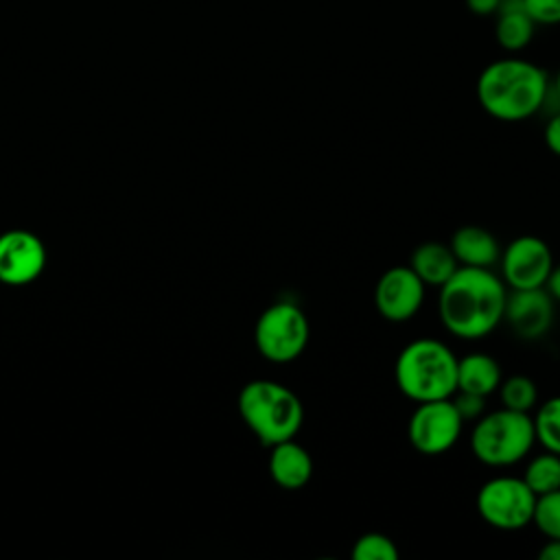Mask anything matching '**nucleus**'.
<instances>
[{
    "label": "nucleus",
    "mask_w": 560,
    "mask_h": 560,
    "mask_svg": "<svg viewBox=\"0 0 560 560\" xmlns=\"http://www.w3.org/2000/svg\"><path fill=\"white\" fill-rule=\"evenodd\" d=\"M464 429L451 398L418 402L407 422L409 444L422 455H442L455 446Z\"/></svg>",
    "instance_id": "obj_8"
},
{
    "label": "nucleus",
    "mask_w": 560,
    "mask_h": 560,
    "mask_svg": "<svg viewBox=\"0 0 560 560\" xmlns=\"http://www.w3.org/2000/svg\"><path fill=\"white\" fill-rule=\"evenodd\" d=\"M271 448L269 455V475L284 490H300L313 477V457L311 453L298 444L293 438L282 440Z\"/></svg>",
    "instance_id": "obj_13"
},
{
    "label": "nucleus",
    "mask_w": 560,
    "mask_h": 560,
    "mask_svg": "<svg viewBox=\"0 0 560 560\" xmlns=\"http://www.w3.org/2000/svg\"><path fill=\"white\" fill-rule=\"evenodd\" d=\"M534 442L532 416L508 407L483 413L475 420L470 431V451L475 459L492 468L518 464L529 455Z\"/></svg>",
    "instance_id": "obj_5"
},
{
    "label": "nucleus",
    "mask_w": 560,
    "mask_h": 560,
    "mask_svg": "<svg viewBox=\"0 0 560 560\" xmlns=\"http://www.w3.org/2000/svg\"><path fill=\"white\" fill-rule=\"evenodd\" d=\"M542 138H545V144L551 153L560 155V112L553 114L547 125H545V131H542Z\"/></svg>",
    "instance_id": "obj_25"
},
{
    "label": "nucleus",
    "mask_w": 560,
    "mask_h": 560,
    "mask_svg": "<svg viewBox=\"0 0 560 560\" xmlns=\"http://www.w3.org/2000/svg\"><path fill=\"white\" fill-rule=\"evenodd\" d=\"M505 300L508 287L501 276L492 269L459 265L440 287L438 315L453 337L477 341L503 322Z\"/></svg>",
    "instance_id": "obj_1"
},
{
    "label": "nucleus",
    "mask_w": 560,
    "mask_h": 560,
    "mask_svg": "<svg viewBox=\"0 0 560 560\" xmlns=\"http://www.w3.org/2000/svg\"><path fill=\"white\" fill-rule=\"evenodd\" d=\"M236 405L243 422L265 446L295 438L304 422V407L298 394L271 378L245 383Z\"/></svg>",
    "instance_id": "obj_4"
},
{
    "label": "nucleus",
    "mask_w": 560,
    "mask_h": 560,
    "mask_svg": "<svg viewBox=\"0 0 560 560\" xmlns=\"http://www.w3.org/2000/svg\"><path fill=\"white\" fill-rule=\"evenodd\" d=\"M497 392H499L501 405L508 409H514V411L529 413L538 405V387H536L534 378H529L525 374H512V376L503 378Z\"/></svg>",
    "instance_id": "obj_20"
},
{
    "label": "nucleus",
    "mask_w": 560,
    "mask_h": 560,
    "mask_svg": "<svg viewBox=\"0 0 560 560\" xmlns=\"http://www.w3.org/2000/svg\"><path fill=\"white\" fill-rule=\"evenodd\" d=\"M523 481L538 497L560 488V455L551 451H542L534 455L523 472Z\"/></svg>",
    "instance_id": "obj_18"
},
{
    "label": "nucleus",
    "mask_w": 560,
    "mask_h": 560,
    "mask_svg": "<svg viewBox=\"0 0 560 560\" xmlns=\"http://www.w3.org/2000/svg\"><path fill=\"white\" fill-rule=\"evenodd\" d=\"M540 560H560V538H547L538 551Z\"/></svg>",
    "instance_id": "obj_28"
},
{
    "label": "nucleus",
    "mask_w": 560,
    "mask_h": 560,
    "mask_svg": "<svg viewBox=\"0 0 560 560\" xmlns=\"http://www.w3.org/2000/svg\"><path fill=\"white\" fill-rule=\"evenodd\" d=\"M394 378L413 402L451 398L457 389V357L440 339H413L398 352Z\"/></svg>",
    "instance_id": "obj_3"
},
{
    "label": "nucleus",
    "mask_w": 560,
    "mask_h": 560,
    "mask_svg": "<svg viewBox=\"0 0 560 560\" xmlns=\"http://www.w3.org/2000/svg\"><path fill=\"white\" fill-rule=\"evenodd\" d=\"M311 324L306 313L289 300L269 304L256 319L254 343L271 363H291L308 346Z\"/></svg>",
    "instance_id": "obj_6"
},
{
    "label": "nucleus",
    "mask_w": 560,
    "mask_h": 560,
    "mask_svg": "<svg viewBox=\"0 0 560 560\" xmlns=\"http://www.w3.org/2000/svg\"><path fill=\"white\" fill-rule=\"evenodd\" d=\"M503 2H505V0H503Z\"/></svg>",
    "instance_id": "obj_30"
},
{
    "label": "nucleus",
    "mask_w": 560,
    "mask_h": 560,
    "mask_svg": "<svg viewBox=\"0 0 560 560\" xmlns=\"http://www.w3.org/2000/svg\"><path fill=\"white\" fill-rule=\"evenodd\" d=\"M532 523L547 538H560V488L538 494Z\"/></svg>",
    "instance_id": "obj_22"
},
{
    "label": "nucleus",
    "mask_w": 560,
    "mask_h": 560,
    "mask_svg": "<svg viewBox=\"0 0 560 560\" xmlns=\"http://www.w3.org/2000/svg\"><path fill=\"white\" fill-rule=\"evenodd\" d=\"M556 302L545 291V287L538 289H508L503 322L518 335L521 339L534 341L549 332L553 324Z\"/></svg>",
    "instance_id": "obj_11"
},
{
    "label": "nucleus",
    "mask_w": 560,
    "mask_h": 560,
    "mask_svg": "<svg viewBox=\"0 0 560 560\" xmlns=\"http://www.w3.org/2000/svg\"><path fill=\"white\" fill-rule=\"evenodd\" d=\"M451 400H453V405H455V409H457V413L462 416L464 422H475L477 418H481L486 413V396L457 389L451 396Z\"/></svg>",
    "instance_id": "obj_24"
},
{
    "label": "nucleus",
    "mask_w": 560,
    "mask_h": 560,
    "mask_svg": "<svg viewBox=\"0 0 560 560\" xmlns=\"http://www.w3.org/2000/svg\"><path fill=\"white\" fill-rule=\"evenodd\" d=\"M549 74L538 63L510 55L490 61L477 77L481 109L503 122H518L540 112L549 96Z\"/></svg>",
    "instance_id": "obj_2"
},
{
    "label": "nucleus",
    "mask_w": 560,
    "mask_h": 560,
    "mask_svg": "<svg viewBox=\"0 0 560 560\" xmlns=\"http://www.w3.org/2000/svg\"><path fill=\"white\" fill-rule=\"evenodd\" d=\"M499 267L508 289H538L547 282L553 267V254L542 238L523 234L501 249Z\"/></svg>",
    "instance_id": "obj_9"
},
{
    "label": "nucleus",
    "mask_w": 560,
    "mask_h": 560,
    "mask_svg": "<svg viewBox=\"0 0 560 560\" xmlns=\"http://www.w3.org/2000/svg\"><path fill=\"white\" fill-rule=\"evenodd\" d=\"M501 381L503 372L494 357L486 352H470L457 359V389L488 398L499 389Z\"/></svg>",
    "instance_id": "obj_17"
},
{
    "label": "nucleus",
    "mask_w": 560,
    "mask_h": 560,
    "mask_svg": "<svg viewBox=\"0 0 560 560\" xmlns=\"http://www.w3.org/2000/svg\"><path fill=\"white\" fill-rule=\"evenodd\" d=\"M46 262L42 241L24 230H11L0 236V282L20 287L33 282Z\"/></svg>",
    "instance_id": "obj_12"
},
{
    "label": "nucleus",
    "mask_w": 560,
    "mask_h": 560,
    "mask_svg": "<svg viewBox=\"0 0 560 560\" xmlns=\"http://www.w3.org/2000/svg\"><path fill=\"white\" fill-rule=\"evenodd\" d=\"M503 0H466V7L475 15H494Z\"/></svg>",
    "instance_id": "obj_26"
},
{
    "label": "nucleus",
    "mask_w": 560,
    "mask_h": 560,
    "mask_svg": "<svg viewBox=\"0 0 560 560\" xmlns=\"http://www.w3.org/2000/svg\"><path fill=\"white\" fill-rule=\"evenodd\" d=\"M545 291L553 298V302H560V265L551 267L547 282H545Z\"/></svg>",
    "instance_id": "obj_27"
},
{
    "label": "nucleus",
    "mask_w": 560,
    "mask_h": 560,
    "mask_svg": "<svg viewBox=\"0 0 560 560\" xmlns=\"http://www.w3.org/2000/svg\"><path fill=\"white\" fill-rule=\"evenodd\" d=\"M350 556L352 560H398V547L389 536L368 532L352 542Z\"/></svg>",
    "instance_id": "obj_21"
},
{
    "label": "nucleus",
    "mask_w": 560,
    "mask_h": 560,
    "mask_svg": "<svg viewBox=\"0 0 560 560\" xmlns=\"http://www.w3.org/2000/svg\"><path fill=\"white\" fill-rule=\"evenodd\" d=\"M536 494L523 477L499 475L481 483L477 492V512L494 529L516 532L532 523Z\"/></svg>",
    "instance_id": "obj_7"
},
{
    "label": "nucleus",
    "mask_w": 560,
    "mask_h": 560,
    "mask_svg": "<svg viewBox=\"0 0 560 560\" xmlns=\"http://www.w3.org/2000/svg\"><path fill=\"white\" fill-rule=\"evenodd\" d=\"M451 249L459 265L492 269L499 262L501 245L497 236L481 225H462L451 236Z\"/></svg>",
    "instance_id": "obj_14"
},
{
    "label": "nucleus",
    "mask_w": 560,
    "mask_h": 560,
    "mask_svg": "<svg viewBox=\"0 0 560 560\" xmlns=\"http://www.w3.org/2000/svg\"><path fill=\"white\" fill-rule=\"evenodd\" d=\"M409 267L416 271V276L427 284V287H442L459 267L451 245L442 241H424L420 243L411 256H409Z\"/></svg>",
    "instance_id": "obj_15"
},
{
    "label": "nucleus",
    "mask_w": 560,
    "mask_h": 560,
    "mask_svg": "<svg viewBox=\"0 0 560 560\" xmlns=\"http://www.w3.org/2000/svg\"><path fill=\"white\" fill-rule=\"evenodd\" d=\"M494 15V39L505 52L514 55L532 44L536 22L527 15L518 0H505Z\"/></svg>",
    "instance_id": "obj_16"
},
{
    "label": "nucleus",
    "mask_w": 560,
    "mask_h": 560,
    "mask_svg": "<svg viewBox=\"0 0 560 560\" xmlns=\"http://www.w3.org/2000/svg\"><path fill=\"white\" fill-rule=\"evenodd\" d=\"M536 26L560 24V0H518Z\"/></svg>",
    "instance_id": "obj_23"
},
{
    "label": "nucleus",
    "mask_w": 560,
    "mask_h": 560,
    "mask_svg": "<svg viewBox=\"0 0 560 560\" xmlns=\"http://www.w3.org/2000/svg\"><path fill=\"white\" fill-rule=\"evenodd\" d=\"M553 92H556V96H558V101H560V68H558V72H556V77H553Z\"/></svg>",
    "instance_id": "obj_29"
},
{
    "label": "nucleus",
    "mask_w": 560,
    "mask_h": 560,
    "mask_svg": "<svg viewBox=\"0 0 560 560\" xmlns=\"http://www.w3.org/2000/svg\"><path fill=\"white\" fill-rule=\"evenodd\" d=\"M536 442L556 455H560V396H551L545 402L536 405L532 418Z\"/></svg>",
    "instance_id": "obj_19"
},
{
    "label": "nucleus",
    "mask_w": 560,
    "mask_h": 560,
    "mask_svg": "<svg viewBox=\"0 0 560 560\" xmlns=\"http://www.w3.org/2000/svg\"><path fill=\"white\" fill-rule=\"evenodd\" d=\"M427 284L409 265H396L381 273L374 287V306L387 322L400 324L418 315Z\"/></svg>",
    "instance_id": "obj_10"
}]
</instances>
